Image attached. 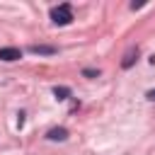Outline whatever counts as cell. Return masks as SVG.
<instances>
[{
    "instance_id": "6",
    "label": "cell",
    "mask_w": 155,
    "mask_h": 155,
    "mask_svg": "<svg viewBox=\"0 0 155 155\" xmlns=\"http://www.w3.org/2000/svg\"><path fill=\"white\" fill-rule=\"evenodd\" d=\"M53 94H56V99H68L70 97V87H65V85L53 87Z\"/></svg>"
},
{
    "instance_id": "5",
    "label": "cell",
    "mask_w": 155,
    "mask_h": 155,
    "mask_svg": "<svg viewBox=\"0 0 155 155\" xmlns=\"http://www.w3.org/2000/svg\"><path fill=\"white\" fill-rule=\"evenodd\" d=\"M136 58H138V48H131V51L124 56V61H121V68H124V70H128V68L136 63Z\"/></svg>"
},
{
    "instance_id": "7",
    "label": "cell",
    "mask_w": 155,
    "mask_h": 155,
    "mask_svg": "<svg viewBox=\"0 0 155 155\" xmlns=\"http://www.w3.org/2000/svg\"><path fill=\"white\" fill-rule=\"evenodd\" d=\"M82 75H85V78H97L99 73H97V70H92V68H85V70H82Z\"/></svg>"
},
{
    "instance_id": "8",
    "label": "cell",
    "mask_w": 155,
    "mask_h": 155,
    "mask_svg": "<svg viewBox=\"0 0 155 155\" xmlns=\"http://www.w3.org/2000/svg\"><path fill=\"white\" fill-rule=\"evenodd\" d=\"M145 97H148V99H150V102H155V90H150V92H148V94H145Z\"/></svg>"
},
{
    "instance_id": "1",
    "label": "cell",
    "mask_w": 155,
    "mask_h": 155,
    "mask_svg": "<svg viewBox=\"0 0 155 155\" xmlns=\"http://www.w3.org/2000/svg\"><path fill=\"white\" fill-rule=\"evenodd\" d=\"M51 19L56 22V24H70L73 22V7L68 5V2H63V5H58V7H53L51 10Z\"/></svg>"
},
{
    "instance_id": "4",
    "label": "cell",
    "mask_w": 155,
    "mask_h": 155,
    "mask_svg": "<svg viewBox=\"0 0 155 155\" xmlns=\"http://www.w3.org/2000/svg\"><path fill=\"white\" fill-rule=\"evenodd\" d=\"M46 138H48V140H65V138H68V128H63V126L51 128V131L46 133Z\"/></svg>"
},
{
    "instance_id": "2",
    "label": "cell",
    "mask_w": 155,
    "mask_h": 155,
    "mask_svg": "<svg viewBox=\"0 0 155 155\" xmlns=\"http://www.w3.org/2000/svg\"><path fill=\"white\" fill-rule=\"evenodd\" d=\"M19 58H22V51H19V48H15V46L0 48V61H7V63H12V61H19Z\"/></svg>"
},
{
    "instance_id": "3",
    "label": "cell",
    "mask_w": 155,
    "mask_h": 155,
    "mask_svg": "<svg viewBox=\"0 0 155 155\" xmlns=\"http://www.w3.org/2000/svg\"><path fill=\"white\" fill-rule=\"evenodd\" d=\"M29 51H31V53H39V56H53V53H56V46H44V44H34V46H29Z\"/></svg>"
}]
</instances>
